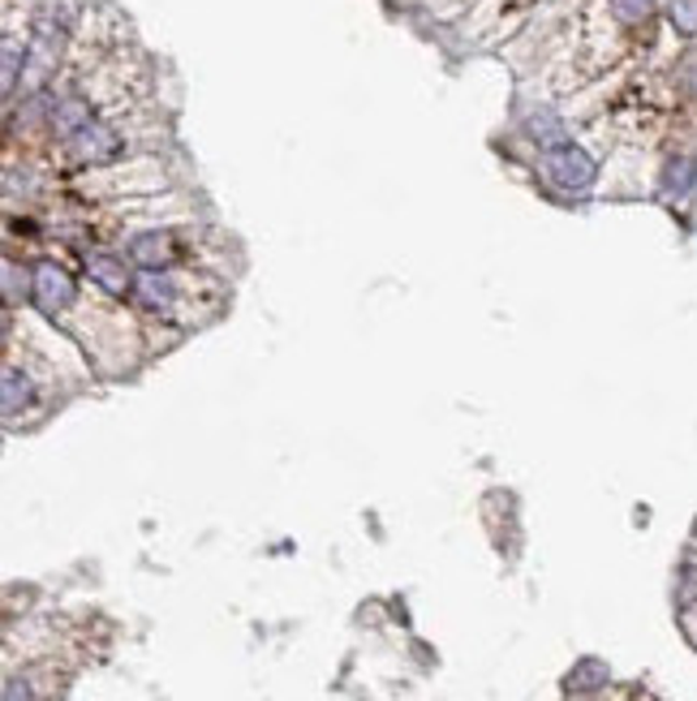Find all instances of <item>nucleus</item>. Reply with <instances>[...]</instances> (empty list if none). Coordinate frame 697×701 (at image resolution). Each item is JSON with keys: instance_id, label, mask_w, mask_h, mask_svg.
Listing matches in <instances>:
<instances>
[{"instance_id": "f257e3e1", "label": "nucleus", "mask_w": 697, "mask_h": 701, "mask_svg": "<svg viewBox=\"0 0 697 701\" xmlns=\"http://www.w3.org/2000/svg\"><path fill=\"white\" fill-rule=\"evenodd\" d=\"M31 293H35V301H39V310L52 314V319L66 314L73 301H78V284H73V276L61 268V263H52V259H39V263H35Z\"/></svg>"}, {"instance_id": "f03ea898", "label": "nucleus", "mask_w": 697, "mask_h": 701, "mask_svg": "<svg viewBox=\"0 0 697 701\" xmlns=\"http://www.w3.org/2000/svg\"><path fill=\"white\" fill-rule=\"evenodd\" d=\"M130 263L142 272H173V263H181V246L168 228H151V233H134L126 241Z\"/></svg>"}, {"instance_id": "7ed1b4c3", "label": "nucleus", "mask_w": 697, "mask_h": 701, "mask_svg": "<svg viewBox=\"0 0 697 701\" xmlns=\"http://www.w3.org/2000/svg\"><path fill=\"white\" fill-rule=\"evenodd\" d=\"M82 268H86V281L95 284L99 293H108V297H130V293L139 288L130 263H126V250H121V254H113V250H91V254L82 259Z\"/></svg>"}, {"instance_id": "20e7f679", "label": "nucleus", "mask_w": 697, "mask_h": 701, "mask_svg": "<svg viewBox=\"0 0 697 701\" xmlns=\"http://www.w3.org/2000/svg\"><path fill=\"white\" fill-rule=\"evenodd\" d=\"M547 177L556 181L559 190H590L594 186V177H599V164L581 151V146H556V151H547Z\"/></svg>"}, {"instance_id": "39448f33", "label": "nucleus", "mask_w": 697, "mask_h": 701, "mask_svg": "<svg viewBox=\"0 0 697 701\" xmlns=\"http://www.w3.org/2000/svg\"><path fill=\"white\" fill-rule=\"evenodd\" d=\"M70 146L82 164H113L121 155V134L113 126H104V121H91V126H82L73 134Z\"/></svg>"}, {"instance_id": "423d86ee", "label": "nucleus", "mask_w": 697, "mask_h": 701, "mask_svg": "<svg viewBox=\"0 0 697 701\" xmlns=\"http://www.w3.org/2000/svg\"><path fill=\"white\" fill-rule=\"evenodd\" d=\"M694 181H697V164L689 159V155L668 159V168H663V199L685 203V199L694 194Z\"/></svg>"}, {"instance_id": "0eeeda50", "label": "nucleus", "mask_w": 697, "mask_h": 701, "mask_svg": "<svg viewBox=\"0 0 697 701\" xmlns=\"http://www.w3.org/2000/svg\"><path fill=\"white\" fill-rule=\"evenodd\" d=\"M82 126H91V104H86L82 95H70V99H61V104L52 108V130H57L61 139H73Z\"/></svg>"}, {"instance_id": "6e6552de", "label": "nucleus", "mask_w": 697, "mask_h": 701, "mask_svg": "<svg viewBox=\"0 0 697 701\" xmlns=\"http://www.w3.org/2000/svg\"><path fill=\"white\" fill-rule=\"evenodd\" d=\"M31 396H35V388H31L26 370H17V361H9V366H4V418H17V409H22Z\"/></svg>"}, {"instance_id": "1a4fd4ad", "label": "nucleus", "mask_w": 697, "mask_h": 701, "mask_svg": "<svg viewBox=\"0 0 697 701\" xmlns=\"http://www.w3.org/2000/svg\"><path fill=\"white\" fill-rule=\"evenodd\" d=\"M607 685V663H599V658H581L572 672H568V689L572 693H594V689H603Z\"/></svg>"}, {"instance_id": "9d476101", "label": "nucleus", "mask_w": 697, "mask_h": 701, "mask_svg": "<svg viewBox=\"0 0 697 701\" xmlns=\"http://www.w3.org/2000/svg\"><path fill=\"white\" fill-rule=\"evenodd\" d=\"M525 130H530V139L539 142V146H547V151H556V146H568V134H564V126H559L556 112H534Z\"/></svg>"}, {"instance_id": "9b49d317", "label": "nucleus", "mask_w": 697, "mask_h": 701, "mask_svg": "<svg viewBox=\"0 0 697 701\" xmlns=\"http://www.w3.org/2000/svg\"><path fill=\"white\" fill-rule=\"evenodd\" d=\"M22 66H26V48H22L17 39H4V95H13Z\"/></svg>"}, {"instance_id": "f8f14e48", "label": "nucleus", "mask_w": 697, "mask_h": 701, "mask_svg": "<svg viewBox=\"0 0 697 701\" xmlns=\"http://www.w3.org/2000/svg\"><path fill=\"white\" fill-rule=\"evenodd\" d=\"M668 17L681 35H697V0H672L668 4Z\"/></svg>"}, {"instance_id": "ddd939ff", "label": "nucleus", "mask_w": 697, "mask_h": 701, "mask_svg": "<svg viewBox=\"0 0 697 701\" xmlns=\"http://www.w3.org/2000/svg\"><path fill=\"white\" fill-rule=\"evenodd\" d=\"M612 9H616V17L625 26H637V22H646L654 13V0H612Z\"/></svg>"}, {"instance_id": "4468645a", "label": "nucleus", "mask_w": 697, "mask_h": 701, "mask_svg": "<svg viewBox=\"0 0 697 701\" xmlns=\"http://www.w3.org/2000/svg\"><path fill=\"white\" fill-rule=\"evenodd\" d=\"M4 701H31V689H26V680L9 676V680H4Z\"/></svg>"}]
</instances>
